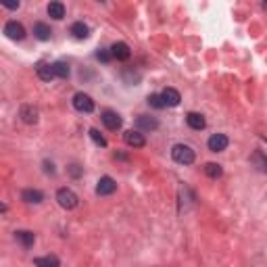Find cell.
<instances>
[{
    "label": "cell",
    "instance_id": "obj_1",
    "mask_svg": "<svg viewBox=\"0 0 267 267\" xmlns=\"http://www.w3.org/2000/svg\"><path fill=\"white\" fill-rule=\"evenodd\" d=\"M171 159L180 165H192L196 159V152L192 150V146H188V144H175L171 149Z\"/></svg>",
    "mask_w": 267,
    "mask_h": 267
},
{
    "label": "cell",
    "instance_id": "obj_2",
    "mask_svg": "<svg viewBox=\"0 0 267 267\" xmlns=\"http://www.w3.org/2000/svg\"><path fill=\"white\" fill-rule=\"evenodd\" d=\"M57 200H59V205L63 209H67V211H71L77 207V202H80V199H77V194L73 190H69V188H59L57 190Z\"/></svg>",
    "mask_w": 267,
    "mask_h": 267
},
{
    "label": "cell",
    "instance_id": "obj_3",
    "mask_svg": "<svg viewBox=\"0 0 267 267\" xmlns=\"http://www.w3.org/2000/svg\"><path fill=\"white\" fill-rule=\"evenodd\" d=\"M71 102H73V109L80 111V113H92V111H94V100L88 94H83V92H77Z\"/></svg>",
    "mask_w": 267,
    "mask_h": 267
},
{
    "label": "cell",
    "instance_id": "obj_4",
    "mask_svg": "<svg viewBox=\"0 0 267 267\" xmlns=\"http://www.w3.org/2000/svg\"><path fill=\"white\" fill-rule=\"evenodd\" d=\"M100 119H102V123H104V128L111 130V132H117L119 128H121V115L115 113V111H111V109H104L102 113H100Z\"/></svg>",
    "mask_w": 267,
    "mask_h": 267
},
{
    "label": "cell",
    "instance_id": "obj_5",
    "mask_svg": "<svg viewBox=\"0 0 267 267\" xmlns=\"http://www.w3.org/2000/svg\"><path fill=\"white\" fill-rule=\"evenodd\" d=\"M228 144H230V138L226 134H213V136L207 140V146L211 152H223L228 149Z\"/></svg>",
    "mask_w": 267,
    "mask_h": 267
},
{
    "label": "cell",
    "instance_id": "obj_6",
    "mask_svg": "<svg viewBox=\"0 0 267 267\" xmlns=\"http://www.w3.org/2000/svg\"><path fill=\"white\" fill-rule=\"evenodd\" d=\"M117 190V182L111 178V175H102L100 180H98V186H96V194L100 196H109Z\"/></svg>",
    "mask_w": 267,
    "mask_h": 267
},
{
    "label": "cell",
    "instance_id": "obj_7",
    "mask_svg": "<svg viewBox=\"0 0 267 267\" xmlns=\"http://www.w3.org/2000/svg\"><path fill=\"white\" fill-rule=\"evenodd\" d=\"M4 33H6V38H11L15 42H21L25 38V27L21 23H17V21H9V23L4 25Z\"/></svg>",
    "mask_w": 267,
    "mask_h": 267
},
{
    "label": "cell",
    "instance_id": "obj_8",
    "mask_svg": "<svg viewBox=\"0 0 267 267\" xmlns=\"http://www.w3.org/2000/svg\"><path fill=\"white\" fill-rule=\"evenodd\" d=\"M136 125H138V130H142V132H154V130H159V119L150 117V115H138Z\"/></svg>",
    "mask_w": 267,
    "mask_h": 267
},
{
    "label": "cell",
    "instance_id": "obj_9",
    "mask_svg": "<svg viewBox=\"0 0 267 267\" xmlns=\"http://www.w3.org/2000/svg\"><path fill=\"white\" fill-rule=\"evenodd\" d=\"M111 54H113V59H117V61H128L132 57V50L125 42H115V44L111 46Z\"/></svg>",
    "mask_w": 267,
    "mask_h": 267
},
{
    "label": "cell",
    "instance_id": "obj_10",
    "mask_svg": "<svg viewBox=\"0 0 267 267\" xmlns=\"http://www.w3.org/2000/svg\"><path fill=\"white\" fill-rule=\"evenodd\" d=\"M123 140H125V144L128 146H134V149H142V146L146 144V140L144 136L140 132H134V130H128L123 134Z\"/></svg>",
    "mask_w": 267,
    "mask_h": 267
},
{
    "label": "cell",
    "instance_id": "obj_11",
    "mask_svg": "<svg viewBox=\"0 0 267 267\" xmlns=\"http://www.w3.org/2000/svg\"><path fill=\"white\" fill-rule=\"evenodd\" d=\"M161 98H163L165 107H178L180 100H182V96L175 88H165L163 92H161Z\"/></svg>",
    "mask_w": 267,
    "mask_h": 267
},
{
    "label": "cell",
    "instance_id": "obj_12",
    "mask_svg": "<svg viewBox=\"0 0 267 267\" xmlns=\"http://www.w3.org/2000/svg\"><path fill=\"white\" fill-rule=\"evenodd\" d=\"M21 200L30 202V205H40V202L44 200V192L33 190V188H25V190L21 192Z\"/></svg>",
    "mask_w": 267,
    "mask_h": 267
},
{
    "label": "cell",
    "instance_id": "obj_13",
    "mask_svg": "<svg viewBox=\"0 0 267 267\" xmlns=\"http://www.w3.org/2000/svg\"><path fill=\"white\" fill-rule=\"evenodd\" d=\"M36 73L40 80H44V82H52L54 77V69H52V63H38L36 65Z\"/></svg>",
    "mask_w": 267,
    "mask_h": 267
},
{
    "label": "cell",
    "instance_id": "obj_14",
    "mask_svg": "<svg viewBox=\"0 0 267 267\" xmlns=\"http://www.w3.org/2000/svg\"><path fill=\"white\" fill-rule=\"evenodd\" d=\"M186 123H188V128H192V130H196V132H200V130L207 128L205 117H202L200 113H194V111L186 115Z\"/></svg>",
    "mask_w": 267,
    "mask_h": 267
},
{
    "label": "cell",
    "instance_id": "obj_15",
    "mask_svg": "<svg viewBox=\"0 0 267 267\" xmlns=\"http://www.w3.org/2000/svg\"><path fill=\"white\" fill-rule=\"evenodd\" d=\"M69 33H71L75 40H86L90 36V27L83 23V21H75L71 25V30H69Z\"/></svg>",
    "mask_w": 267,
    "mask_h": 267
},
{
    "label": "cell",
    "instance_id": "obj_16",
    "mask_svg": "<svg viewBox=\"0 0 267 267\" xmlns=\"http://www.w3.org/2000/svg\"><path fill=\"white\" fill-rule=\"evenodd\" d=\"M33 36H36V40L40 42H48L52 38V30H50V25H46V23H36L33 25Z\"/></svg>",
    "mask_w": 267,
    "mask_h": 267
},
{
    "label": "cell",
    "instance_id": "obj_17",
    "mask_svg": "<svg viewBox=\"0 0 267 267\" xmlns=\"http://www.w3.org/2000/svg\"><path fill=\"white\" fill-rule=\"evenodd\" d=\"M19 115H21V119H23L25 123H30V125H33L38 121V111L33 107H30V104H23L21 111H19Z\"/></svg>",
    "mask_w": 267,
    "mask_h": 267
},
{
    "label": "cell",
    "instance_id": "obj_18",
    "mask_svg": "<svg viewBox=\"0 0 267 267\" xmlns=\"http://www.w3.org/2000/svg\"><path fill=\"white\" fill-rule=\"evenodd\" d=\"M15 238H17L21 244H23L25 249L33 247V242H36V234H33V232H27V230H19V232H15Z\"/></svg>",
    "mask_w": 267,
    "mask_h": 267
},
{
    "label": "cell",
    "instance_id": "obj_19",
    "mask_svg": "<svg viewBox=\"0 0 267 267\" xmlns=\"http://www.w3.org/2000/svg\"><path fill=\"white\" fill-rule=\"evenodd\" d=\"M33 265L36 267H61V261H59V257H54V255H46V257L33 259Z\"/></svg>",
    "mask_w": 267,
    "mask_h": 267
},
{
    "label": "cell",
    "instance_id": "obj_20",
    "mask_svg": "<svg viewBox=\"0 0 267 267\" xmlns=\"http://www.w3.org/2000/svg\"><path fill=\"white\" fill-rule=\"evenodd\" d=\"M46 11H48V15H50L52 19H57V21H61L63 17H65V4L63 2H50Z\"/></svg>",
    "mask_w": 267,
    "mask_h": 267
},
{
    "label": "cell",
    "instance_id": "obj_21",
    "mask_svg": "<svg viewBox=\"0 0 267 267\" xmlns=\"http://www.w3.org/2000/svg\"><path fill=\"white\" fill-rule=\"evenodd\" d=\"M252 165H255L257 167V169L259 171H263V173H267V154H263V152H255V154H252Z\"/></svg>",
    "mask_w": 267,
    "mask_h": 267
},
{
    "label": "cell",
    "instance_id": "obj_22",
    "mask_svg": "<svg viewBox=\"0 0 267 267\" xmlns=\"http://www.w3.org/2000/svg\"><path fill=\"white\" fill-rule=\"evenodd\" d=\"M52 69H54V75L61 77V80H67L69 77V65L67 63H63V61H57V63H52Z\"/></svg>",
    "mask_w": 267,
    "mask_h": 267
},
{
    "label": "cell",
    "instance_id": "obj_23",
    "mask_svg": "<svg viewBox=\"0 0 267 267\" xmlns=\"http://www.w3.org/2000/svg\"><path fill=\"white\" fill-rule=\"evenodd\" d=\"M205 173L209 175V178L217 180V178H221L223 169H221V165H217V163H207V165H205Z\"/></svg>",
    "mask_w": 267,
    "mask_h": 267
},
{
    "label": "cell",
    "instance_id": "obj_24",
    "mask_svg": "<svg viewBox=\"0 0 267 267\" xmlns=\"http://www.w3.org/2000/svg\"><path fill=\"white\" fill-rule=\"evenodd\" d=\"M90 138L94 140V144H96V146H102V149H104V146H107V140H104V136H102V134L98 132L96 128L90 130Z\"/></svg>",
    "mask_w": 267,
    "mask_h": 267
},
{
    "label": "cell",
    "instance_id": "obj_25",
    "mask_svg": "<svg viewBox=\"0 0 267 267\" xmlns=\"http://www.w3.org/2000/svg\"><path fill=\"white\" fill-rule=\"evenodd\" d=\"M149 104L152 109H165V102H163V98H161V94H150L149 96Z\"/></svg>",
    "mask_w": 267,
    "mask_h": 267
},
{
    "label": "cell",
    "instance_id": "obj_26",
    "mask_svg": "<svg viewBox=\"0 0 267 267\" xmlns=\"http://www.w3.org/2000/svg\"><path fill=\"white\" fill-rule=\"evenodd\" d=\"M96 59L100 63H111V59H113V54H111V50H107V48H100V50L96 52Z\"/></svg>",
    "mask_w": 267,
    "mask_h": 267
},
{
    "label": "cell",
    "instance_id": "obj_27",
    "mask_svg": "<svg viewBox=\"0 0 267 267\" xmlns=\"http://www.w3.org/2000/svg\"><path fill=\"white\" fill-rule=\"evenodd\" d=\"M69 173H71L73 178H80V175H82V167L80 165H71V167H69Z\"/></svg>",
    "mask_w": 267,
    "mask_h": 267
},
{
    "label": "cell",
    "instance_id": "obj_28",
    "mask_svg": "<svg viewBox=\"0 0 267 267\" xmlns=\"http://www.w3.org/2000/svg\"><path fill=\"white\" fill-rule=\"evenodd\" d=\"M2 6L9 11H15V9H19V2H2Z\"/></svg>",
    "mask_w": 267,
    "mask_h": 267
},
{
    "label": "cell",
    "instance_id": "obj_29",
    "mask_svg": "<svg viewBox=\"0 0 267 267\" xmlns=\"http://www.w3.org/2000/svg\"><path fill=\"white\" fill-rule=\"evenodd\" d=\"M44 171L46 173H54V165L50 163V161H44Z\"/></svg>",
    "mask_w": 267,
    "mask_h": 267
},
{
    "label": "cell",
    "instance_id": "obj_30",
    "mask_svg": "<svg viewBox=\"0 0 267 267\" xmlns=\"http://www.w3.org/2000/svg\"><path fill=\"white\" fill-rule=\"evenodd\" d=\"M263 6H265V9H267V2H265V4H263Z\"/></svg>",
    "mask_w": 267,
    "mask_h": 267
}]
</instances>
